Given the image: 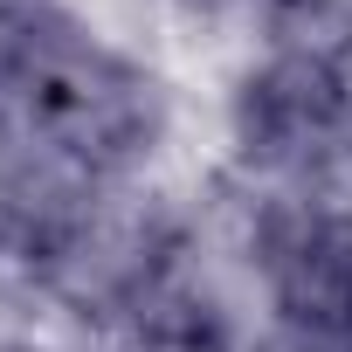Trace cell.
<instances>
[{"label": "cell", "instance_id": "cell-2", "mask_svg": "<svg viewBox=\"0 0 352 352\" xmlns=\"http://www.w3.org/2000/svg\"><path fill=\"white\" fill-rule=\"evenodd\" d=\"M249 352H352V311H270Z\"/></svg>", "mask_w": 352, "mask_h": 352}, {"label": "cell", "instance_id": "cell-1", "mask_svg": "<svg viewBox=\"0 0 352 352\" xmlns=\"http://www.w3.org/2000/svg\"><path fill=\"white\" fill-rule=\"evenodd\" d=\"M256 42L263 56L345 69L352 63V0H256Z\"/></svg>", "mask_w": 352, "mask_h": 352}]
</instances>
